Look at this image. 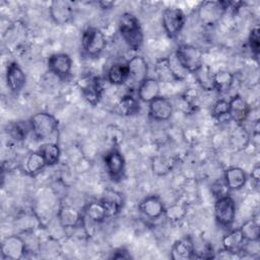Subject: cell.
Returning <instances> with one entry per match:
<instances>
[{
    "mask_svg": "<svg viewBox=\"0 0 260 260\" xmlns=\"http://www.w3.org/2000/svg\"><path fill=\"white\" fill-rule=\"evenodd\" d=\"M212 114L214 117H216L217 119H220L222 117H230L229 116V102L226 101H223V100H220V101H217L215 103V105L213 106V109H212Z\"/></svg>",
    "mask_w": 260,
    "mask_h": 260,
    "instance_id": "8d00e7d4",
    "label": "cell"
},
{
    "mask_svg": "<svg viewBox=\"0 0 260 260\" xmlns=\"http://www.w3.org/2000/svg\"><path fill=\"white\" fill-rule=\"evenodd\" d=\"M159 93V83L156 79L146 78L139 86H138V98L142 102L150 103L155 98L158 96Z\"/></svg>",
    "mask_w": 260,
    "mask_h": 260,
    "instance_id": "ac0fdd59",
    "label": "cell"
},
{
    "mask_svg": "<svg viewBox=\"0 0 260 260\" xmlns=\"http://www.w3.org/2000/svg\"><path fill=\"white\" fill-rule=\"evenodd\" d=\"M140 210L151 219L158 218L165 212L164 204L156 196L146 197L140 204Z\"/></svg>",
    "mask_w": 260,
    "mask_h": 260,
    "instance_id": "2e32d148",
    "label": "cell"
},
{
    "mask_svg": "<svg viewBox=\"0 0 260 260\" xmlns=\"http://www.w3.org/2000/svg\"><path fill=\"white\" fill-rule=\"evenodd\" d=\"M101 201L105 206L108 217L115 215L122 205V197L115 191H107Z\"/></svg>",
    "mask_w": 260,
    "mask_h": 260,
    "instance_id": "603a6c76",
    "label": "cell"
},
{
    "mask_svg": "<svg viewBox=\"0 0 260 260\" xmlns=\"http://www.w3.org/2000/svg\"><path fill=\"white\" fill-rule=\"evenodd\" d=\"M102 90L103 86L100 79L92 78L89 79V81H87L85 86L83 87V95L88 103H90L91 105H95L101 99Z\"/></svg>",
    "mask_w": 260,
    "mask_h": 260,
    "instance_id": "44dd1931",
    "label": "cell"
},
{
    "mask_svg": "<svg viewBox=\"0 0 260 260\" xmlns=\"http://www.w3.org/2000/svg\"><path fill=\"white\" fill-rule=\"evenodd\" d=\"M40 152L43 154L47 165L52 166L55 165L60 157V149L58 147L57 144L55 143H46L44 145H42Z\"/></svg>",
    "mask_w": 260,
    "mask_h": 260,
    "instance_id": "f546056e",
    "label": "cell"
},
{
    "mask_svg": "<svg viewBox=\"0 0 260 260\" xmlns=\"http://www.w3.org/2000/svg\"><path fill=\"white\" fill-rule=\"evenodd\" d=\"M2 256L6 259H20L26 252L24 240L18 236H9L5 238L1 246Z\"/></svg>",
    "mask_w": 260,
    "mask_h": 260,
    "instance_id": "ba28073f",
    "label": "cell"
},
{
    "mask_svg": "<svg viewBox=\"0 0 260 260\" xmlns=\"http://www.w3.org/2000/svg\"><path fill=\"white\" fill-rule=\"evenodd\" d=\"M29 125L35 136L41 140L51 137L58 128L57 120L48 113H37L31 117Z\"/></svg>",
    "mask_w": 260,
    "mask_h": 260,
    "instance_id": "7a4b0ae2",
    "label": "cell"
},
{
    "mask_svg": "<svg viewBox=\"0 0 260 260\" xmlns=\"http://www.w3.org/2000/svg\"><path fill=\"white\" fill-rule=\"evenodd\" d=\"M214 213L216 220L221 225H230L236 215V205L233 198L228 195L218 198L214 206Z\"/></svg>",
    "mask_w": 260,
    "mask_h": 260,
    "instance_id": "52a82bcc",
    "label": "cell"
},
{
    "mask_svg": "<svg viewBox=\"0 0 260 260\" xmlns=\"http://www.w3.org/2000/svg\"><path fill=\"white\" fill-rule=\"evenodd\" d=\"M240 231L244 237L245 240H258L259 239V225L254 220H248L240 228Z\"/></svg>",
    "mask_w": 260,
    "mask_h": 260,
    "instance_id": "d6a6232c",
    "label": "cell"
},
{
    "mask_svg": "<svg viewBox=\"0 0 260 260\" xmlns=\"http://www.w3.org/2000/svg\"><path fill=\"white\" fill-rule=\"evenodd\" d=\"M244 241H245V239L239 229V230H235V231H232L231 233H229L222 239V244H223L224 249L231 250L234 252H238V250L241 249Z\"/></svg>",
    "mask_w": 260,
    "mask_h": 260,
    "instance_id": "4316f807",
    "label": "cell"
},
{
    "mask_svg": "<svg viewBox=\"0 0 260 260\" xmlns=\"http://www.w3.org/2000/svg\"><path fill=\"white\" fill-rule=\"evenodd\" d=\"M48 65L51 72L60 77H66L70 73L72 62L67 54L60 53L52 55L49 59Z\"/></svg>",
    "mask_w": 260,
    "mask_h": 260,
    "instance_id": "7c38bea8",
    "label": "cell"
},
{
    "mask_svg": "<svg viewBox=\"0 0 260 260\" xmlns=\"http://www.w3.org/2000/svg\"><path fill=\"white\" fill-rule=\"evenodd\" d=\"M119 28L122 38L131 49L138 50L141 47L143 42V34L139 21L134 15L124 13L120 18Z\"/></svg>",
    "mask_w": 260,
    "mask_h": 260,
    "instance_id": "6da1fadb",
    "label": "cell"
},
{
    "mask_svg": "<svg viewBox=\"0 0 260 260\" xmlns=\"http://www.w3.org/2000/svg\"><path fill=\"white\" fill-rule=\"evenodd\" d=\"M107 136H108V140L112 143H118L122 140V133L120 131L119 128L115 127V126H111L108 128V131H107Z\"/></svg>",
    "mask_w": 260,
    "mask_h": 260,
    "instance_id": "ab89813d",
    "label": "cell"
},
{
    "mask_svg": "<svg viewBox=\"0 0 260 260\" xmlns=\"http://www.w3.org/2000/svg\"><path fill=\"white\" fill-rule=\"evenodd\" d=\"M171 254L172 258L175 260L191 259L194 255V244L190 238L177 241L172 248Z\"/></svg>",
    "mask_w": 260,
    "mask_h": 260,
    "instance_id": "e0dca14e",
    "label": "cell"
},
{
    "mask_svg": "<svg viewBox=\"0 0 260 260\" xmlns=\"http://www.w3.org/2000/svg\"><path fill=\"white\" fill-rule=\"evenodd\" d=\"M248 141H249V135L247 131L245 130V128L239 125L232 134V137H231L232 145L235 146L236 148H243L248 143Z\"/></svg>",
    "mask_w": 260,
    "mask_h": 260,
    "instance_id": "836d02e7",
    "label": "cell"
},
{
    "mask_svg": "<svg viewBox=\"0 0 260 260\" xmlns=\"http://www.w3.org/2000/svg\"><path fill=\"white\" fill-rule=\"evenodd\" d=\"M246 180V174L240 168H230L224 173V182L228 188L231 190H237L242 188L245 185Z\"/></svg>",
    "mask_w": 260,
    "mask_h": 260,
    "instance_id": "d6986e66",
    "label": "cell"
},
{
    "mask_svg": "<svg viewBox=\"0 0 260 260\" xmlns=\"http://www.w3.org/2000/svg\"><path fill=\"white\" fill-rule=\"evenodd\" d=\"M9 133L11 134V136L17 140H21L23 138H25L26 133H27V127L25 126V124L23 125L22 123H16L11 125Z\"/></svg>",
    "mask_w": 260,
    "mask_h": 260,
    "instance_id": "74e56055",
    "label": "cell"
},
{
    "mask_svg": "<svg viewBox=\"0 0 260 260\" xmlns=\"http://www.w3.org/2000/svg\"><path fill=\"white\" fill-rule=\"evenodd\" d=\"M166 216L173 221L182 219L186 214V208L181 204H173L165 210Z\"/></svg>",
    "mask_w": 260,
    "mask_h": 260,
    "instance_id": "e575fe53",
    "label": "cell"
},
{
    "mask_svg": "<svg viewBox=\"0 0 260 260\" xmlns=\"http://www.w3.org/2000/svg\"><path fill=\"white\" fill-rule=\"evenodd\" d=\"M108 79L115 85H120L128 80V66L123 63L112 65L108 71Z\"/></svg>",
    "mask_w": 260,
    "mask_h": 260,
    "instance_id": "7402d4cb",
    "label": "cell"
},
{
    "mask_svg": "<svg viewBox=\"0 0 260 260\" xmlns=\"http://www.w3.org/2000/svg\"><path fill=\"white\" fill-rule=\"evenodd\" d=\"M47 165L43 154L39 152H34L28 155L25 161V170L29 175H36Z\"/></svg>",
    "mask_w": 260,
    "mask_h": 260,
    "instance_id": "83f0119b",
    "label": "cell"
},
{
    "mask_svg": "<svg viewBox=\"0 0 260 260\" xmlns=\"http://www.w3.org/2000/svg\"><path fill=\"white\" fill-rule=\"evenodd\" d=\"M185 23V14L179 8H166L162 12V25L169 37H176Z\"/></svg>",
    "mask_w": 260,
    "mask_h": 260,
    "instance_id": "5b68a950",
    "label": "cell"
},
{
    "mask_svg": "<svg viewBox=\"0 0 260 260\" xmlns=\"http://www.w3.org/2000/svg\"><path fill=\"white\" fill-rule=\"evenodd\" d=\"M106 166L109 174L112 178H119L122 175L124 170V157L123 155L116 149L109 151L105 157Z\"/></svg>",
    "mask_w": 260,
    "mask_h": 260,
    "instance_id": "9a60e30c",
    "label": "cell"
},
{
    "mask_svg": "<svg viewBox=\"0 0 260 260\" xmlns=\"http://www.w3.org/2000/svg\"><path fill=\"white\" fill-rule=\"evenodd\" d=\"M72 6L68 1H53L50 7V14L57 24H65L72 17Z\"/></svg>",
    "mask_w": 260,
    "mask_h": 260,
    "instance_id": "8fae6325",
    "label": "cell"
},
{
    "mask_svg": "<svg viewBox=\"0 0 260 260\" xmlns=\"http://www.w3.org/2000/svg\"><path fill=\"white\" fill-rule=\"evenodd\" d=\"M259 172H260V168L259 166L255 167L252 171V178L255 180V181H258L259 180Z\"/></svg>",
    "mask_w": 260,
    "mask_h": 260,
    "instance_id": "b9f144b4",
    "label": "cell"
},
{
    "mask_svg": "<svg viewBox=\"0 0 260 260\" xmlns=\"http://www.w3.org/2000/svg\"><path fill=\"white\" fill-rule=\"evenodd\" d=\"M213 79L214 88H216L219 92H226L234 83V75L226 70H221L215 73L213 75Z\"/></svg>",
    "mask_w": 260,
    "mask_h": 260,
    "instance_id": "d4e9b609",
    "label": "cell"
},
{
    "mask_svg": "<svg viewBox=\"0 0 260 260\" xmlns=\"http://www.w3.org/2000/svg\"><path fill=\"white\" fill-rule=\"evenodd\" d=\"M225 11L222 1H205L199 7V17L206 24L216 22Z\"/></svg>",
    "mask_w": 260,
    "mask_h": 260,
    "instance_id": "9c48e42d",
    "label": "cell"
},
{
    "mask_svg": "<svg viewBox=\"0 0 260 260\" xmlns=\"http://www.w3.org/2000/svg\"><path fill=\"white\" fill-rule=\"evenodd\" d=\"M176 54L183 64V66L189 72H195L203 64V54L202 51L194 46L183 45L180 46Z\"/></svg>",
    "mask_w": 260,
    "mask_h": 260,
    "instance_id": "277c9868",
    "label": "cell"
},
{
    "mask_svg": "<svg viewBox=\"0 0 260 260\" xmlns=\"http://www.w3.org/2000/svg\"><path fill=\"white\" fill-rule=\"evenodd\" d=\"M241 250L250 256H255V255L259 254V252H260L259 241L258 240H245L241 247Z\"/></svg>",
    "mask_w": 260,
    "mask_h": 260,
    "instance_id": "d590c367",
    "label": "cell"
},
{
    "mask_svg": "<svg viewBox=\"0 0 260 260\" xmlns=\"http://www.w3.org/2000/svg\"><path fill=\"white\" fill-rule=\"evenodd\" d=\"M194 74L197 82L204 90H212L214 88V79H213L214 74L211 73V70L209 69L208 66L202 64L194 72Z\"/></svg>",
    "mask_w": 260,
    "mask_h": 260,
    "instance_id": "cb8c5ba5",
    "label": "cell"
},
{
    "mask_svg": "<svg viewBox=\"0 0 260 260\" xmlns=\"http://www.w3.org/2000/svg\"><path fill=\"white\" fill-rule=\"evenodd\" d=\"M249 45L252 50V52L257 56L259 54V27L256 25L254 28H252L250 36H249Z\"/></svg>",
    "mask_w": 260,
    "mask_h": 260,
    "instance_id": "f35d334b",
    "label": "cell"
},
{
    "mask_svg": "<svg viewBox=\"0 0 260 260\" xmlns=\"http://www.w3.org/2000/svg\"><path fill=\"white\" fill-rule=\"evenodd\" d=\"M168 64L172 71V74L175 78V80H183L187 77L189 71L183 66L181 61L179 60L176 52H173L168 58Z\"/></svg>",
    "mask_w": 260,
    "mask_h": 260,
    "instance_id": "484cf974",
    "label": "cell"
},
{
    "mask_svg": "<svg viewBox=\"0 0 260 260\" xmlns=\"http://www.w3.org/2000/svg\"><path fill=\"white\" fill-rule=\"evenodd\" d=\"M154 71H155V74H156L159 81H162V82L176 81L173 74H172V71L169 67L167 58L159 59V60L156 61L155 66H154Z\"/></svg>",
    "mask_w": 260,
    "mask_h": 260,
    "instance_id": "4dcf8cb0",
    "label": "cell"
},
{
    "mask_svg": "<svg viewBox=\"0 0 260 260\" xmlns=\"http://www.w3.org/2000/svg\"><path fill=\"white\" fill-rule=\"evenodd\" d=\"M57 219L64 228H76L80 222V213L71 206H63L57 215Z\"/></svg>",
    "mask_w": 260,
    "mask_h": 260,
    "instance_id": "ffe728a7",
    "label": "cell"
},
{
    "mask_svg": "<svg viewBox=\"0 0 260 260\" xmlns=\"http://www.w3.org/2000/svg\"><path fill=\"white\" fill-rule=\"evenodd\" d=\"M138 106H139L138 101L130 94L124 95L118 104V108L120 112L126 116L134 114L138 110Z\"/></svg>",
    "mask_w": 260,
    "mask_h": 260,
    "instance_id": "1f68e13d",
    "label": "cell"
},
{
    "mask_svg": "<svg viewBox=\"0 0 260 260\" xmlns=\"http://www.w3.org/2000/svg\"><path fill=\"white\" fill-rule=\"evenodd\" d=\"M250 108L242 96L235 95L229 102V116L235 122L240 124L247 120Z\"/></svg>",
    "mask_w": 260,
    "mask_h": 260,
    "instance_id": "4fadbf2b",
    "label": "cell"
},
{
    "mask_svg": "<svg viewBox=\"0 0 260 260\" xmlns=\"http://www.w3.org/2000/svg\"><path fill=\"white\" fill-rule=\"evenodd\" d=\"M82 48L89 56L95 57L106 47V38L104 32L96 27H88L82 35Z\"/></svg>",
    "mask_w": 260,
    "mask_h": 260,
    "instance_id": "3957f363",
    "label": "cell"
},
{
    "mask_svg": "<svg viewBox=\"0 0 260 260\" xmlns=\"http://www.w3.org/2000/svg\"><path fill=\"white\" fill-rule=\"evenodd\" d=\"M6 81H7L8 87L14 92L20 91L24 86L25 75L17 63L12 62L8 65L7 73H6Z\"/></svg>",
    "mask_w": 260,
    "mask_h": 260,
    "instance_id": "5bb4252c",
    "label": "cell"
},
{
    "mask_svg": "<svg viewBox=\"0 0 260 260\" xmlns=\"http://www.w3.org/2000/svg\"><path fill=\"white\" fill-rule=\"evenodd\" d=\"M85 213L87 217L92 221H103L108 217L107 211L102 201L100 202H91L85 208Z\"/></svg>",
    "mask_w": 260,
    "mask_h": 260,
    "instance_id": "f1b7e54d",
    "label": "cell"
},
{
    "mask_svg": "<svg viewBox=\"0 0 260 260\" xmlns=\"http://www.w3.org/2000/svg\"><path fill=\"white\" fill-rule=\"evenodd\" d=\"M128 82L132 86H139L146 78L148 66L146 61L141 56H134L128 63Z\"/></svg>",
    "mask_w": 260,
    "mask_h": 260,
    "instance_id": "8992f818",
    "label": "cell"
},
{
    "mask_svg": "<svg viewBox=\"0 0 260 260\" xmlns=\"http://www.w3.org/2000/svg\"><path fill=\"white\" fill-rule=\"evenodd\" d=\"M228 190H229V188H228V186H226V184H225L224 181H223V182L218 181V182L214 183L213 186H212V191H213V193L215 194V196L217 197V199L220 198V197L226 196V195H228V194H226Z\"/></svg>",
    "mask_w": 260,
    "mask_h": 260,
    "instance_id": "60d3db41",
    "label": "cell"
},
{
    "mask_svg": "<svg viewBox=\"0 0 260 260\" xmlns=\"http://www.w3.org/2000/svg\"><path fill=\"white\" fill-rule=\"evenodd\" d=\"M172 113L173 106L171 102L164 96H157L149 103V114L154 120H169L172 116Z\"/></svg>",
    "mask_w": 260,
    "mask_h": 260,
    "instance_id": "30bf717a",
    "label": "cell"
}]
</instances>
